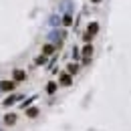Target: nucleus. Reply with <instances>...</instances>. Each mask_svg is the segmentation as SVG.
I'll return each instance as SVG.
<instances>
[{"instance_id":"1","label":"nucleus","mask_w":131,"mask_h":131,"mask_svg":"<svg viewBox=\"0 0 131 131\" xmlns=\"http://www.w3.org/2000/svg\"><path fill=\"white\" fill-rule=\"evenodd\" d=\"M91 54H93V47H91V45H87V47L83 49V57H85V63H87V61L91 59Z\"/></svg>"},{"instance_id":"2","label":"nucleus","mask_w":131,"mask_h":131,"mask_svg":"<svg viewBox=\"0 0 131 131\" xmlns=\"http://www.w3.org/2000/svg\"><path fill=\"white\" fill-rule=\"evenodd\" d=\"M0 87H2V91H12V87H14V83H12V81H4L2 85H0Z\"/></svg>"},{"instance_id":"3","label":"nucleus","mask_w":131,"mask_h":131,"mask_svg":"<svg viewBox=\"0 0 131 131\" xmlns=\"http://www.w3.org/2000/svg\"><path fill=\"white\" fill-rule=\"evenodd\" d=\"M97 24H95V22H93V24H89V28H87V34H89V36H95V32H97Z\"/></svg>"},{"instance_id":"4","label":"nucleus","mask_w":131,"mask_h":131,"mask_svg":"<svg viewBox=\"0 0 131 131\" xmlns=\"http://www.w3.org/2000/svg\"><path fill=\"white\" fill-rule=\"evenodd\" d=\"M24 79V71H16L14 73V81H22Z\"/></svg>"},{"instance_id":"5","label":"nucleus","mask_w":131,"mask_h":131,"mask_svg":"<svg viewBox=\"0 0 131 131\" xmlns=\"http://www.w3.org/2000/svg\"><path fill=\"white\" fill-rule=\"evenodd\" d=\"M14 121H16V117H14L12 113H10V115H6V123H8V125H12Z\"/></svg>"},{"instance_id":"6","label":"nucleus","mask_w":131,"mask_h":131,"mask_svg":"<svg viewBox=\"0 0 131 131\" xmlns=\"http://www.w3.org/2000/svg\"><path fill=\"white\" fill-rule=\"evenodd\" d=\"M61 81H63V85H71V77H69V75H63Z\"/></svg>"},{"instance_id":"7","label":"nucleus","mask_w":131,"mask_h":131,"mask_svg":"<svg viewBox=\"0 0 131 131\" xmlns=\"http://www.w3.org/2000/svg\"><path fill=\"white\" fill-rule=\"evenodd\" d=\"M28 117H36V115H38V109H28Z\"/></svg>"},{"instance_id":"8","label":"nucleus","mask_w":131,"mask_h":131,"mask_svg":"<svg viewBox=\"0 0 131 131\" xmlns=\"http://www.w3.org/2000/svg\"><path fill=\"white\" fill-rule=\"evenodd\" d=\"M47 91H49V93H54V91H57V85H54V83H50L49 87H47Z\"/></svg>"},{"instance_id":"9","label":"nucleus","mask_w":131,"mask_h":131,"mask_svg":"<svg viewBox=\"0 0 131 131\" xmlns=\"http://www.w3.org/2000/svg\"><path fill=\"white\" fill-rule=\"evenodd\" d=\"M52 47H50V45H47V47H45V54H52Z\"/></svg>"},{"instance_id":"10","label":"nucleus","mask_w":131,"mask_h":131,"mask_svg":"<svg viewBox=\"0 0 131 131\" xmlns=\"http://www.w3.org/2000/svg\"><path fill=\"white\" fill-rule=\"evenodd\" d=\"M77 71H79L77 65H69V73H77Z\"/></svg>"},{"instance_id":"11","label":"nucleus","mask_w":131,"mask_h":131,"mask_svg":"<svg viewBox=\"0 0 131 131\" xmlns=\"http://www.w3.org/2000/svg\"><path fill=\"white\" fill-rule=\"evenodd\" d=\"M71 22H73V18H71V16H65V24H67V26H69Z\"/></svg>"}]
</instances>
